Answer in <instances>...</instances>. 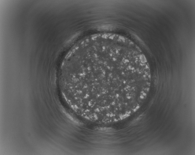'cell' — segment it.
I'll return each instance as SVG.
<instances>
[{"label": "cell", "instance_id": "obj_1", "mask_svg": "<svg viewBox=\"0 0 195 155\" xmlns=\"http://www.w3.org/2000/svg\"><path fill=\"white\" fill-rule=\"evenodd\" d=\"M127 50L120 45L101 44L73 54L63 80L75 101L94 110L110 111L126 105L136 89L148 85L150 72L131 60Z\"/></svg>", "mask_w": 195, "mask_h": 155}]
</instances>
